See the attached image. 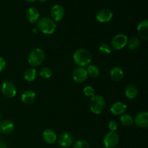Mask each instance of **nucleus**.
<instances>
[{"label":"nucleus","instance_id":"nucleus-21","mask_svg":"<svg viewBox=\"0 0 148 148\" xmlns=\"http://www.w3.org/2000/svg\"><path fill=\"white\" fill-rule=\"evenodd\" d=\"M140 44H141V42H140V38L136 37V36H133V37H131L130 39H128L127 46L130 50L134 51L140 47Z\"/></svg>","mask_w":148,"mask_h":148},{"label":"nucleus","instance_id":"nucleus-3","mask_svg":"<svg viewBox=\"0 0 148 148\" xmlns=\"http://www.w3.org/2000/svg\"><path fill=\"white\" fill-rule=\"evenodd\" d=\"M44 51L41 49H35L30 52L27 57V62L32 67H36L41 64L45 59Z\"/></svg>","mask_w":148,"mask_h":148},{"label":"nucleus","instance_id":"nucleus-31","mask_svg":"<svg viewBox=\"0 0 148 148\" xmlns=\"http://www.w3.org/2000/svg\"><path fill=\"white\" fill-rule=\"evenodd\" d=\"M0 148H7V145L5 142L0 141Z\"/></svg>","mask_w":148,"mask_h":148},{"label":"nucleus","instance_id":"nucleus-34","mask_svg":"<svg viewBox=\"0 0 148 148\" xmlns=\"http://www.w3.org/2000/svg\"><path fill=\"white\" fill-rule=\"evenodd\" d=\"M39 1H40V2H45V1H46V0H39Z\"/></svg>","mask_w":148,"mask_h":148},{"label":"nucleus","instance_id":"nucleus-30","mask_svg":"<svg viewBox=\"0 0 148 148\" xmlns=\"http://www.w3.org/2000/svg\"><path fill=\"white\" fill-rule=\"evenodd\" d=\"M6 67V61L3 57L0 56V72L4 70Z\"/></svg>","mask_w":148,"mask_h":148},{"label":"nucleus","instance_id":"nucleus-18","mask_svg":"<svg viewBox=\"0 0 148 148\" xmlns=\"http://www.w3.org/2000/svg\"><path fill=\"white\" fill-rule=\"evenodd\" d=\"M111 79L115 82H120L124 77V72L119 66H115L111 69L110 72Z\"/></svg>","mask_w":148,"mask_h":148},{"label":"nucleus","instance_id":"nucleus-1","mask_svg":"<svg viewBox=\"0 0 148 148\" xmlns=\"http://www.w3.org/2000/svg\"><path fill=\"white\" fill-rule=\"evenodd\" d=\"M73 59L75 63L81 67L88 66L92 61L90 52L85 49H79L74 53Z\"/></svg>","mask_w":148,"mask_h":148},{"label":"nucleus","instance_id":"nucleus-9","mask_svg":"<svg viewBox=\"0 0 148 148\" xmlns=\"http://www.w3.org/2000/svg\"><path fill=\"white\" fill-rule=\"evenodd\" d=\"M74 80L78 83H82L84 82L88 79V74L87 72V69L85 67H77L74 70L73 75Z\"/></svg>","mask_w":148,"mask_h":148},{"label":"nucleus","instance_id":"nucleus-19","mask_svg":"<svg viewBox=\"0 0 148 148\" xmlns=\"http://www.w3.org/2000/svg\"><path fill=\"white\" fill-rule=\"evenodd\" d=\"M36 99V93L33 90H26L23 93L21 96V100L25 104L30 105L33 103Z\"/></svg>","mask_w":148,"mask_h":148},{"label":"nucleus","instance_id":"nucleus-4","mask_svg":"<svg viewBox=\"0 0 148 148\" xmlns=\"http://www.w3.org/2000/svg\"><path fill=\"white\" fill-rule=\"evenodd\" d=\"M106 101L103 96L95 95L90 101V109L93 114H100L105 110Z\"/></svg>","mask_w":148,"mask_h":148},{"label":"nucleus","instance_id":"nucleus-8","mask_svg":"<svg viewBox=\"0 0 148 148\" xmlns=\"http://www.w3.org/2000/svg\"><path fill=\"white\" fill-rule=\"evenodd\" d=\"M58 143L63 147H69L74 144V137L70 133L64 132L57 137Z\"/></svg>","mask_w":148,"mask_h":148},{"label":"nucleus","instance_id":"nucleus-28","mask_svg":"<svg viewBox=\"0 0 148 148\" xmlns=\"http://www.w3.org/2000/svg\"><path fill=\"white\" fill-rule=\"evenodd\" d=\"M83 93L87 97H93L95 95V90L92 86H86L83 89Z\"/></svg>","mask_w":148,"mask_h":148},{"label":"nucleus","instance_id":"nucleus-35","mask_svg":"<svg viewBox=\"0 0 148 148\" xmlns=\"http://www.w3.org/2000/svg\"><path fill=\"white\" fill-rule=\"evenodd\" d=\"M0 122H1V116H0Z\"/></svg>","mask_w":148,"mask_h":148},{"label":"nucleus","instance_id":"nucleus-11","mask_svg":"<svg viewBox=\"0 0 148 148\" xmlns=\"http://www.w3.org/2000/svg\"><path fill=\"white\" fill-rule=\"evenodd\" d=\"M134 122L140 128L146 129L148 127V113L147 111L140 112L136 116Z\"/></svg>","mask_w":148,"mask_h":148},{"label":"nucleus","instance_id":"nucleus-23","mask_svg":"<svg viewBox=\"0 0 148 148\" xmlns=\"http://www.w3.org/2000/svg\"><path fill=\"white\" fill-rule=\"evenodd\" d=\"M120 121H121V124L124 126L126 127H130L134 123V119H133L132 117L131 116V115L128 114H123L121 115V118H120Z\"/></svg>","mask_w":148,"mask_h":148},{"label":"nucleus","instance_id":"nucleus-33","mask_svg":"<svg viewBox=\"0 0 148 148\" xmlns=\"http://www.w3.org/2000/svg\"><path fill=\"white\" fill-rule=\"evenodd\" d=\"M25 1H27V2H30V3H32V2H35V1H37V0H25Z\"/></svg>","mask_w":148,"mask_h":148},{"label":"nucleus","instance_id":"nucleus-10","mask_svg":"<svg viewBox=\"0 0 148 148\" xmlns=\"http://www.w3.org/2000/svg\"><path fill=\"white\" fill-rule=\"evenodd\" d=\"M51 17L54 22L60 21L64 16V10L59 4H55L51 7L50 11Z\"/></svg>","mask_w":148,"mask_h":148},{"label":"nucleus","instance_id":"nucleus-17","mask_svg":"<svg viewBox=\"0 0 148 148\" xmlns=\"http://www.w3.org/2000/svg\"><path fill=\"white\" fill-rule=\"evenodd\" d=\"M40 17V12L36 7H30L27 12V18L31 23H36L38 21Z\"/></svg>","mask_w":148,"mask_h":148},{"label":"nucleus","instance_id":"nucleus-32","mask_svg":"<svg viewBox=\"0 0 148 148\" xmlns=\"http://www.w3.org/2000/svg\"><path fill=\"white\" fill-rule=\"evenodd\" d=\"M38 31H39V30H38V29L37 28V27H36V28H34V29H33V33H37Z\"/></svg>","mask_w":148,"mask_h":148},{"label":"nucleus","instance_id":"nucleus-12","mask_svg":"<svg viewBox=\"0 0 148 148\" xmlns=\"http://www.w3.org/2000/svg\"><path fill=\"white\" fill-rule=\"evenodd\" d=\"M113 17V12L108 9H103L98 12L96 15V19L101 23H106L111 21Z\"/></svg>","mask_w":148,"mask_h":148},{"label":"nucleus","instance_id":"nucleus-22","mask_svg":"<svg viewBox=\"0 0 148 148\" xmlns=\"http://www.w3.org/2000/svg\"><path fill=\"white\" fill-rule=\"evenodd\" d=\"M37 77V70L35 68H29L24 73V79L28 82H33Z\"/></svg>","mask_w":148,"mask_h":148},{"label":"nucleus","instance_id":"nucleus-26","mask_svg":"<svg viewBox=\"0 0 148 148\" xmlns=\"http://www.w3.org/2000/svg\"><path fill=\"white\" fill-rule=\"evenodd\" d=\"M98 50H99L100 53H102V54L103 55H108L111 53V51H112L111 47L109 45L107 44V43H103V44H101V46H100Z\"/></svg>","mask_w":148,"mask_h":148},{"label":"nucleus","instance_id":"nucleus-13","mask_svg":"<svg viewBox=\"0 0 148 148\" xmlns=\"http://www.w3.org/2000/svg\"><path fill=\"white\" fill-rule=\"evenodd\" d=\"M137 29L140 38L147 40L148 39V20H142L137 25Z\"/></svg>","mask_w":148,"mask_h":148},{"label":"nucleus","instance_id":"nucleus-25","mask_svg":"<svg viewBox=\"0 0 148 148\" xmlns=\"http://www.w3.org/2000/svg\"><path fill=\"white\" fill-rule=\"evenodd\" d=\"M39 75L43 79H49L52 76V71L50 68L45 66V67L41 68L40 69Z\"/></svg>","mask_w":148,"mask_h":148},{"label":"nucleus","instance_id":"nucleus-6","mask_svg":"<svg viewBox=\"0 0 148 148\" xmlns=\"http://www.w3.org/2000/svg\"><path fill=\"white\" fill-rule=\"evenodd\" d=\"M119 142V135L116 132H110L103 139V144L106 148H114Z\"/></svg>","mask_w":148,"mask_h":148},{"label":"nucleus","instance_id":"nucleus-7","mask_svg":"<svg viewBox=\"0 0 148 148\" xmlns=\"http://www.w3.org/2000/svg\"><path fill=\"white\" fill-rule=\"evenodd\" d=\"M1 90L3 95L7 98H13L17 94V88H16L15 85L9 81L3 82Z\"/></svg>","mask_w":148,"mask_h":148},{"label":"nucleus","instance_id":"nucleus-5","mask_svg":"<svg viewBox=\"0 0 148 148\" xmlns=\"http://www.w3.org/2000/svg\"><path fill=\"white\" fill-rule=\"evenodd\" d=\"M128 38L124 34H117L112 38L111 42V48L114 50H120L127 46Z\"/></svg>","mask_w":148,"mask_h":148},{"label":"nucleus","instance_id":"nucleus-2","mask_svg":"<svg viewBox=\"0 0 148 148\" xmlns=\"http://www.w3.org/2000/svg\"><path fill=\"white\" fill-rule=\"evenodd\" d=\"M37 28L43 34L51 35L56 30V25L52 19L42 17L37 22Z\"/></svg>","mask_w":148,"mask_h":148},{"label":"nucleus","instance_id":"nucleus-15","mask_svg":"<svg viewBox=\"0 0 148 148\" xmlns=\"http://www.w3.org/2000/svg\"><path fill=\"white\" fill-rule=\"evenodd\" d=\"M127 108V106L124 102L119 101V102H116L115 103L111 106L110 111H111V114H114V115H122L123 114L125 113Z\"/></svg>","mask_w":148,"mask_h":148},{"label":"nucleus","instance_id":"nucleus-29","mask_svg":"<svg viewBox=\"0 0 148 148\" xmlns=\"http://www.w3.org/2000/svg\"><path fill=\"white\" fill-rule=\"evenodd\" d=\"M108 129L110 132H116L118 129V123L114 120H111L108 123Z\"/></svg>","mask_w":148,"mask_h":148},{"label":"nucleus","instance_id":"nucleus-14","mask_svg":"<svg viewBox=\"0 0 148 148\" xmlns=\"http://www.w3.org/2000/svg\"><path fill=\"white\" fill-rule=\"evenodd\" d=\"M42 138L45 143L52 145L57 141V135L53 130L47 129L42 133Z\"/></svg>","mask_w":148,"mask_h":148},{"label":"nucleus","instance_id":"nucleus-16","mask_svg":"<svg viewBox=\"0 0 148 148\" xmlns=\"http://www.w3.org/2000/svg\"><path fill=\"white\" fill-rule=\"evenodd\" d=\"M14 130V124L9 119L0 122V132L4 134H10Z\"/></svg>","mask_w":148,"mask_h":148},{"label":"nucleus","instance_id":"nucleus-20","mask_svg":"<svg viewBox=\"0 0 148 148\" xmlns=\"http://www.w3.org/2000/svg\"><path fill=\"white\" fill-rule=\"evenodd\" d=\"M125 95L129 99H134L138 95V89L134 84H130L125 90Z\"/></svg>","mask_w":148,"mask_h":148},{"label":"nucleus","instance_id":"nucleus-24","mask_svg":"<svg viewBox=\"0 0 148 148\" xmlns=\"http://www.w3.org/2000/svg\"><path fill=\"white\" fill-rule=\"evenodd\" d=\"M86 69L87 72H88V75H90V76L92 77H98V75H100V69H98V66H96L95 65H89L88 69Z\"/></svg>","mask_w":148,"mask_h":148},{"label":"nucleus","instance_id":"nucleus-27","mask_svg":"<svg viewBox=\"0 0 148 148\" xmlns=\"http://www.w3.org/2000/svg\"><path fill=\"white\" fill-rule=\"evenodd\" d=\"M73 148H90L89 143L83 140H77L73 145Z\"/></svg>","mask_w":148,"mask_h":148}]
</instances>
